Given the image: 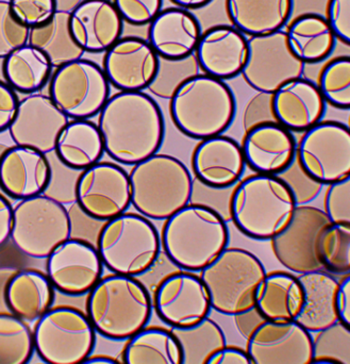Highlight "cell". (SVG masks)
Instances as JSON below:
<instances>
[{"label":"cell","instance_id":"f35d334b","mask_svg":"<svg viewBox=\"0 0 350 364\" xmlns=\"http://www.w3.org/2000/svg\"><path fill=\"white\" fill-rule=\"evenodd\" d=\"M324 271L339 276L350 275V224H330L317 244Z\"/></svg>","mask_w":350,"mask_h":364},{"label":"cell","instance_id":"9a60e30c","mask_svg":"<svg viewBox=\"0 0 350 364\" xmlns=\"http://www.w3.org/2000/svg\"><path fill=\"white\" fill-rule=\"evenodd\" d=\"M330 224L324 210L310 205H297L289 225L270 240L277 260L298 275L322 271L317 244L324 229Z\"/></svg>","mask_w":350,"mask_h":364},{"label":"cell","instance_id":"c3c4849f","mask_svg":"<svg viewBox=\"0 0 350 364\" xmlns=\"http://www.w3.org/2000/svg\"><path fill=\"white\" fill-rule=\"evenodd\" d=\"M124 21L129 25H149L163 9V0H112Z\"/></svg>","mask_w":350,"mask_h":364},{"label":"cell","instance_id":"d6986e66","mask_svg":"<svg viewBox=\"0 0 350 364\" xmlns=\"http://www.w3.org/2000/svg\"><path fill=\"white\" fill-rule=\"evenodd\" d=\"M159 55L148 41L121 36L104 53L102 70L110 85L121 92H143L155 79Z\"/></svg>","mask_w":350,"mask_h":364},{"label":"cell","instance_id":"cb8c5ba5","mask_svg":"<svg viewBox=\"0 0 350 364\" xmlns=\"http://www.w3.org/2000/svg\"><path fill=\"white\" fill-rule=\"evenodd\" d=\"M241 146L246 166L256 174L278 176L295 161L297 141L280 124L268 123L247 130Z\"/></svg>","mask_w":350,"mask_h":364},{"label":"cell","instance_id":"3957f363","mask_svg":"<svg viewBox=\"0 0 350 364\" xmlns=\"http://www.w3.org/2000/svg\"><path fill=\"white\" fill-rule=\"evenodd\" d=\"M229 239L227 223L219 214L189 203L165 220L161 245L177 267L200 273L228 247Z\"/></svg>","mask_w":350,"mask_h":364},{"label":"cell","instance_id":"603a6c76","mask_svg":"<svg viewBox=\"0 0 350 364\" xmlns=\"http://www.w3.org/2000/svg\"><path fill=\"white\" fill-rule=\"evenodd\" d=\"M248 38L229 25L202 32L195 55L200 72L219 80H231L242 73L248 55Z\"/></svg>","mask_w":350,"mask_h":364},{"label":"cell","instance_id":"ba28073f","mask_svg":"<svg viewBox=\"0 0 350 364\" xmlns=\"http://www.w3.org/2000/svg\"><path fill=\"white\" fill-rule=\"evenodd\" d=\"M266 269L248 250L227 247L200 272L211 307L225 316H236L255 307L256 294Z\"/></svg>","mask_w":350,"mask_h":364},{"label":"cell","instance_id":"f907efd6","mask_svg":"<svg viewBox=\"0 0 350 364\" xmlns=\"http://www.w3.org/2000/svg\"><path fill=\"white\" fill-rule=\"evenodd\" d=\"M326 19L337 40L350 44V0H328Z\"/></svg>","mask_w":350,"mask_h":364},{"label":"cell","instance_id":"836d02e7","mask_svg":"<svg viewBox=\"0 0 350 364\" xmlns=\"http://www.w3.org/2000/svg\"><path fill=\"white\" fill-rule=\"evenodd\" d=\"M2 61L4 81L18 93L30 95L44 89L53 73L48 57L38 47L23 45Z\"/></svg>","mask_w":350,"mask_h":364},{"label":"cell","instance_id":"8fae6325","mask_svg":"<svg viewBox=\"0 0 350 364\" xmlns=\"http://www.w3.org/2000/svg\"><path fill=\"white\" fill-rule=\"evenodd\" d=\"M110 92L102 68L83 58L55 68L49 80V97L70 119L97 117Z\"/></svg>","mask_w":350,"mask_h":364},{"label":"cell","instance_id":"5bb4252c","mask_svg":"<svg viewBox=\"0 0 350 364\" xmlns=\"http://www.w3.org/2000/svg\"><path fill=\"white\" fill-rule=\"evenodd\" d=\"M74 193L81 211L102 222L125 213L131 205L129 174L111 162H98L81 171Z\"/></svg>","mask_w":350,"mask_h":364},{"label":"cell","instance_id":"ab89813d","mask_svg":"<svg viewBox=\"0 0 350 364\" xmlns=\"http://www.w3.org/2000/svg\"><path fill=\"white\" fill-rule=\"evenodd\" d=\"M326 104L340 109L350 108V58H334L328 62L319 77L317 85Z\"/></svg>","mask_w":350,"mask_h":364},{"label":"cell","instance_id":"277c9868","mask_svg":"<svg viewBox=\"0 0 350 364\" xmlns=\"http://www.w3.org/2000/svg\"><path fill=\"white\" fill-rule=\"evenodd\" d=\"M236 113V96L229 85L204 73L182 83L170 100L173 123L193 140L221 136L234 123Z\"/></svg>","mask_w":350,"mask_h":364},{"label":"cell","instance_id":"f5cc1de1","mask_svg":"<svg viewBox=\"0 0 350 364\" xmlns=\"http://www.w3.org/2000/svg\"><path fill=\"white\" fill-rule=\"evenodd\" d=\"M234 318L239 333L246 340H248L266 321L256 307L240 312L234 316Z\"/></svg>","mask_w":350,"mask_h":364},{"label":"cell","instance_id":"d590c367","mask_svg":"<svg viewBox=\"0 0 350 364\" xmlns=\"http://www.w3.org/2000/svg\"><path fill=\"white\" fill-rule=\"evenodd\" d=\"M28 44L40 49L53 68L80 59L85 53L70 36L68 12L62 11H57L46 25L30 29Z\"/></svg>","mask_w":350,"mask_h":364},{"label":"cell","instance_id":"6da1fadb","mask_svg":"<svg viewBox=\"0 0 350 364\" xmlns=\"http://www.w3.org/2000/svg\"><path fill=\"white\" fill-rule=\"evenodd\" d=\"M97 126L104 153L124 166H136L158 154L165 136L161 108L144 91L110 96L98 114Z\"/></svg>","mask_w":350,"mask_h":364},{"label":"cell","instance_id":"2e32d148","mask_svg":"<svg viewBox=\"0 0 350 364\" xmlns=\"http://www.w3.org/2000/svg\"><path fill=\"white\" fill-rule=\"evenodd\" d=\"M153 307L172 328L198 324L210 314L211 301L200 276L182 271L170 274L155 289Z\"/></svg>","mask_w":350,"mask_h":364},{"label":"cell","instance_id":"83f0119b","mask_svg":"<svg viewBox=\"0 0 350 364\" xmlns=\"http://www.w3.org/2000/svg\"><path fill=\"white\" fill-rule=\"evenodd\" d=\"M4 299L11 314L27 323L36 322L53 307L55 290L46 274L21 269L6 282Z\"/></svg>","mask_w":350,"mask_h":364},{"label":"cell","instance_id":"f1b7e54d","mask_svg":"<svg viewBox=\"0 0 350 364\" xmlns=\"http://www.w3.org/2000/svg\"><path fill=\"white\" fill-rule=\"evenodd\" d=\"M297 278L304 290V304L296 322L309 333H317L338 322V280L323 269L300 274Z\"/></svg>","mask_w":350,"mask_h":364},{"label":"cell","instance_id":"11a10c76","mask_svg":"<svg viewBox=\"0 0 350 364\" xmlns=\"http://www.w3.org/2000/svg\"><path fill=\"white\" fill-rule=\"evenodd\" d=\"M337 312L339 321L350 325V275L344 276L342 282H339L337 292Z\"/></svg>","mask_w":350,"mask_h":364},{"label":"cell","instance_id":"4fadbf2b","mask_svg":"<svg viewBox=\"0 0 350 364\" xmlns=\"http://www.w3.org/2000/svg\"><path fill=\"white\" fill-rule=\"evenodd\" d=\"M247 42L248 55L241 75L258 93L272 95L285 83L304 75L306 64L292 53L283 30L249 36Z\"/></svg>","mask_w":350,"mask_h":364},{"label":"cell","instance_id":"52a82bcc","mask_svg":"<svg viewBox=\"0 0 350 364\" xmlns=\"http://www.w3.org/2000/svg\"><path fill=\"white\" fill-rule=\"evenodd\" d=\"M161 247V237L151 220L127 212L104 223L96 246L104 267L112 274L130 277L151 271Z\"/></svg>","mask_w":350,"mask_h":364},{"label":"cell","instance_id":"d4e9b609","mask_svg":"<svg viewBox=\"0 0 350 364\" xmlns=\"http://www.w3.org/2000/svg\"><path fill=\"white\" fill-rule=\"evenodd\" d=\"M195 178L213 188H231L242 181L246 168L242 146L229 136L200 141L192 155Z\"/></svg>","mask_w":350,"mask_h":364},{"label":"cell","instance_id":"f6af8a7d","mask_svg":"<svg viewBox=\"0 0 350 364\" xmlns=\"http://www.w3.org/2000/svg\"><path fill=\"white\" fill-rule=\"evenodd\" d=\"M29 28L19 23L11 13L9 2L0 0V60L28 44Z\"/></svg>","mask_w":350,"mask_h":364},{"label":"cell","instance_id":"816d5d0a","mask_svg":"<svg viewBox=\"0 0 350 364\" xmlns=\"http://www.w3.org/2000/svg\"><path fill=\"white\" fill-rule=\"evenodd\" d=\"M19 98L8 83L0 79V134L12 124L18 108Z\"/></svg>","mask_w":350,"mask_h":364},{"label":"cell","instance_id":"681fc988","mask_svg":"<svg viewBox=\"0 0 350 364\" xmlns=\"http://www.w3.org/2000/svg\"><path fill=\"white\" fill-rule=\"evenodd\" d=\"M277 123L273 112L272 95L258 93L251 98L243 115V127L245 132L262 124Z\"/></svg>","mask_w":350,"mask_h":364},{"label":"cell","instance_id":"9c48e42d","mask_svg":"<svg viewBox=\"0 0 350 364\" xmlns=\"http://www.w3.org/2000/svg\"><path fill=\"white\" fill-rule=\"evenodd\" d=\"M72 235V220L65 205L46 194L19 200L13 208L11 241L33 259H47Z\"/></svg>","mask_w":350,"mask_h":364},{"label":"cell","instance_id":"7c38bea8","mask_svg":"<svg viewBox=\"0 0 350 364\" xmlns=\"http://www.w3.org/2000/svg\"><path fill=\"white\" fill-rule=\"evenodd\" d=\"M297 160L315 181L329 186L350 177V130L339 122H319L297 143Z\"/></svg>","mask_w":350,"mask_h":364},{"label":"cell","instance_id":"7dc6e473","mask_svg":"<svg viewBox=\"0 0 350 364\" xmlns=\"http://www.w3.org/2000/svg\"><path fill=\"white\" fill-rule=\"evenodd\" d=\"M324 212L332 224H350V177L328 186Z\"/></svg>","mask_w":350,"mask_h":364},{"label":"cell","instance_id":"4dcf8cb0","mask_svg":"<svg viewBox=\"0 0 350 364\" xmlns=\"http://www.w3.org/2000/svg\"><path fill=\"white\" fill-rule=\"evenodd\" d=\"M304 304V290L296 276L285 272L266 274L258 288L255 307L266 321H295Z\"/></svg>","mask_w":350,"mask_h":364},{"label":"cell","instance_id":"f546056e","mask_svg":"<svg viewBox=\"0 0 350 364\" xmlns=\"http://www.w3.org/2000/svg\"><path fill=\"white\" fill-rule=\"evenodd\" d=\"M232 26L245 36H266L283 30L294 12V0H226Z\"/></svg>","mask_w":350,"mask_h":364},{"label":"cell","instance_id":"db71d44e","mask_svg":"<svg viewBox=\"0 0 350 364\" xmlns=\"http://www.w3.org/2000/svg\"><path fill=\"white\" fill-rule=\"evenodd\" d=\"M207 364H253L246 350L225 346L212 355Z\"/></svg>","mask_w":350,"mask_h":364},{"label":"cell","instance_id":"74e56055","mask_svg":"<svg viewBox=\"0 0 350 364\" xmlns=\"http://www.w3.org/2000/svg\"><path fill=\"white\" fill-rule=\"evenodd\" d=\"M33 353V333L27 322L0 314V364L29 363Z\"/></svg>","mask_w":350,"mask_h":364},{"label":"cell","instance_id":"8d00e7d4","mask_svg":"<svg viewBox=\"0 0 350 364\" xmlns=\"http://www.w3.org/2000/svg\"><path fill=\"white\" fill-rule=\"evenodd\" d=\"M170 333L180 348L181 364H207L227 346L223 329L209 316L193 326L172 328Z\"/></svg>","mask_w":350,"mask_h":364},{"label":"cell","instance_id":"7402d4cb","mask_svg":"<svg viewBox=\"0 0 350 364\" xmlns=\"http://www.w3.org/2000/svg\"><path fill=\"white\" fill-rule=\"evenodd\" d=\"M53 179L50 161L29 147H9L0 154V190L16 200L45 194Z\"/></svg>","mask_w":350,"mask_h":364},{"label":"cell","instance_id":"9f6ffc18","mask_svg":"<svg viewBox=\"0 0 350 364\" xmlns=\"http://www.w3.org/2000/svg\"><path fill=\"white\" fill-rule=\"evenodd\" d=\"M13 207L6 196L0 193V248L10 239Z\"/></svg>","mask_w":350,"mask_h":364},{"label":"cell","instance_id":"7a4b0ae2","mask_svg":"<svg viewBox=\"0 0 350 364\" xmlns=\"http://www.w3.org/2000/svg\"><path fill=\"white\" fill-rule=\"evenodd\" d=\"M153 308L151 294L136 277L111 274L87 293L85 314L98 335L127 341L147 326Z\"/></svg>","mask_w":350,"mask_h":364},{"label":"cell","instance_id":"1f68e13d","mask_svg":"<svg viewBox=\"0 0 350 364\" xmlns=\"http://www.w3.org/2000/svg\"><path fill=\"white\" fill-rule=\"evenodd\" d=\"M62 166L81 171L102 161L104 141L98 126L89 119H72L58 138L55 151Z\"/></svg>","mask_w":350,"mask_h":364},{"label":"cell","instance_id":"60d3db41","mask_svg":"<svg viewBox=\"0 0 350 364\" xmlns=\"http://www.w3.org/2000/svg\"><path fill=\"white\" fill-rule=\"evenodd\" d=\"M200 73L194 53L182 59H164L159 57L157 74L147 90L157 97L170 100L182 83Z\"/></svg>","mask_w":350,"mask_h":364},{"label":"cell","instance_id":"7bdbcfd3","mask_svg":"<svg viewBox=\"0 0 350 364\" xmlns=\"http://www.w3.org/2000/svg\"><path fill=\"white\" fill-rule=\"evenodd\" d=\"M234 186L225 188H213L196 178L193 179L190 203L208 208L219 214L226 223L231 222V200Z\"/></svg>","mask_w":350,"mask_h":364},{"label":"cell","instance_id":"4316f807","mask_svg":"<svg viewBox=\"0 0 350 364\" xmlns=\"http://www.w3.org/2000/svg\"><path fill=\"white\" fill-rule=\"evenodd\" d=\"M202 29L197 17L179 6L162 9L149 23L148 42L160 58L182 59L195 53Z\"/></svg>","mask_w":350,"mask_h":364},{"label":"cell","instance_id":"30bf717a","mask_svg":"<svg viewBox=\"0 0 350 364\" xmlns=\"http://www.w3.org/2000/svg\"><path fill=\"white\" fill-rule=\"evenodd\" d=\"M34 352L48 364H80L92 354L96 331L84 312L70 306L51 308L36 321Z\"/></svg>","mask_w":350,"mask_h":364},{"label":"cell","instance_id":"8992f818","mask_svg":"<svg viewBox=\"0 0 350 364\" xmlns=\"http://www.w3.org/2000/svg\"><path fill=\"white\" fill-rule=\"evenodd\" d=\"M129 181L131 205L149 220H166L190 203L193 178L173 156L155 154L136 164Z\"/></svg>","mask_w":350,"mask_h":364},{"label":"cell","instance_id":"e0dca14e","mask_svg":"<svg viewBox=\"0 0 350 364\" xmlns=\"http://www.w3.org/2000/svg\"><path fill=\"white\" fill-rule=\"evenodd\" d=\"M102 273L97 248L85 240L70 237L47 257V277L55 291L67 296L87 294Z\"/></svg>","mask_w":350,"mask_h":364},{"label":"cell","instance_id":"ee69618b","mask_svg":"<svg viewBox=\"0 0 350 364\" xmlns=\"http://www.w3.org/2000/svg\"><path fill=\"white\" fill-rule=\"evenodd\" d=\"M11 13L25 27H42L57 13L55 0H9Z\"/></svg>","mask_w":350,"mask_h":364},{"label":"cell","instance_id":"484cf974","mask_svg":"<svg viewBox=\"0 0 350 364\" xmlns=\"http://www.w3.org/2000/svg\"><path fill=\"white\" fill-rule=\"evenodd\" d=\"M272 106L277 123L291 132H305L323 121L327 104L317 85L300 77L272 94Z\"/></svg>","mask_w":350,"mask_h":364},{"label":"cell","instance_id":"ac0fdd59","mask_svg":"<svg viewBox=\"0 0 350 364\" xmlns=\"http://www.w3.org/2000/svg\"><path fill=\"white\" fill-rule=\"evenodd\" d=\"M70 119L44 94L34 93L19 100L9 134L15 145L53 153L58 138Z\"/></svg>","mask_w":350,"mask_h":364},{"label":"cell","instance_id":"680465c9","mask_svg":"<svg viewBox=\"0 0 350 364\" xmlns=\"http://www.w3.org/2000/svg\"><path fill=\"white\" fill-rule=\"evenodd\" d=\"M84 364H116L119 363L116 359L113 357L104 356V355H97V356H89L87 360L83 363Z\"/></svg>","mask_w":350,"mask_h":364},{"label":"cell","instance_id":"d6a6232c","mask_svg":"<svg viewBox=\"0 0 350 364\" xmlns=\"http://www.w3.org/2000/svg\"><path fill=\"white\" fill-rule=\"evenodd\" d=\"M288 43L292 53L305 64L325 61L334 53L337 38L326 17L305 13L288 23Z\"/></svg>","mask_w":350,"mask_h":364},{"label":"cell","instance_id":"91938a15","mask_svg":"<svg viewBox=\"0 0 350 364\" xmlns=\"http://www.w3.org/2000/svg\"><path fill=\"white\" fill-rule=\"evenodd\" d=\"M82 0H55L57 11L70 13L77 4H80Z\"/></svg>","mask_w":350,"mask_h":364},{"label":"cell","instance_id":"5b68a950","mask_svg":"<svg viewBox=\"0 0 350 364\" xmlns=\"http://www.w3.org/2000/svg\"><path fill=\"white\" fill-rule=\"evenodd\" d=\"M295 198L279 176L255 174L234 186L231 222L247 237L270 241L291 222Z\"/></svg>","mask_w":350,"mask_h":364},{"label":"cell","instance_id":"44dd1931","mask_svg":"<svg viewBox=\"0 0 350 364\" xmlns=\"http://www.w3.org/2000/svg\"><path fill=\"white\" fill-rule=\"evenodd\" d=\"M125 21L112 0H82L68 13L74 42L85 53H104L123 36Z\"/></svg>","mask_w":350,"mask_h":364},{"label":"cell","instance_id":"e575fe53","mask_svg":"<svg viewBox=\"0 0 350 364\" xmlns=\"http://www.w3.org/2000/svg\"><path fill=\"white\" fill-rule=\"evenodd\" d=\"M121 359L126 364H181V352L170 331L144 327L127 340Z\"/></svg>","mask_w":350,"mask_h":364},{"label":"cell","instance_id":"b9f144b4","mask_svg":"<svg viewBox=\"0 0 350 364\" xmlns=\"http://www.w3.org/2000/svg\"><path fill=\"white\" fill-rule=\"evenodd\" d=\"M350 364V329L338 321L312 337V363Z\"/></svg>","mask_w":350,"mask_h":364},{"label":"cell","instance_id":"ffe728a7","mask_svg":"<svg viewBox=\"0 0 350 364\" xmlns=\"http://www.w3.org/2000/svg\"><path fill=\"white\" fill-rule=\"evenodd\" d=\"M247 341L253 364L312 363V336L296 321H266Z\"/></svg>","mask_w":350,"mask_h":364},{"label":"cell","instance_id":"bcb514c9","mask_svg":"<svg viewBox=\"0 0 350 364\" xmlns=\"http://www.w3.org/2000/svg\"><path fill=\"white\" fill-rule=\"evenodd\" d=\"M287 183L295 198L296 205H309L315 200L322 191L323 184L311 178L298 164L297 160L278 175Z\"/></svg>","mask_w":350,"mask_h":364},{"label":"cell","instance_id":"6f0895ef","mask_svg":"<svg viewBox=\"0 0 350 364\" xmlns=\"http://www.w3.org/2000/svg\"><path fill=\"white\" fill-rule=\"evenodd\" d=\"M173 4L179 8L185 9V10L193 11L199 10L209 6L213 0H170Z\"/></svg>","mask_w":350,"mask_h":364}]
</instances>
